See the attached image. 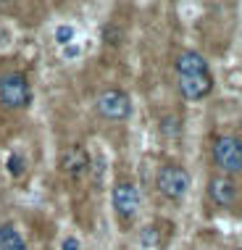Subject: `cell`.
Returning a JSON list of instances; mask_svg holds the SVG:
<instances>
[{"instance_id": "9", "label": "cell", "mask_w": 242, "mask_h": 250, "mask_svg": "<svg viewBox=\"0 0 242 250\" xmlns=\"http://www.w3.org/2000/svg\"><path fill=\"white\" fill-rule=\"evenodd\" d=\"M177 71L179 77H184V74H208V61L198 50H184L177 58Z\"/></svg>"}, {"instance_id": "12", "label": "cell", "mask_w": 242, "mask_h": 250, "mask_svg": "<svg viewBox=\"0 0 242 250\" xmlns=\"http://www.w3.org/2000/svg\"><path fill=\"white\" fill-rule=\"evenodd\" d=\"M71 40H74V29H71L69 24H60L58 29H56V42L58 45H69Z\"/></svg>"}, {"instance_id": "11", "label": "cell", "mask_w": 242, "mask_h": 250, "mask_svg": "<svg viewBox=\"0 0 242 250\" xmlns=\"http://www.w3.org/2000/svg\"><path fill=\"white\" fill-rule=\"evenodd\" d=\"M140 240H142L145 248H158V232H156V227H145L142 234H140Z\"/></svg>"}, {"instance_id": "13", "label": "cell", "mask_w": 242, "mask_h": 250, "mask_svg": "<svg viewBox=\"0 0 242 250\" xmlns=\"http://www.w3.org/2000/svg\"><path fill=\"white\" fill-rule=\"evenodd\" d=\"M8 171L13 174V177H19V174L24 171V158H21V155H16V153H13L11 158H8Z\"/></svg>"}, {"instance_id": "7", "label": "cell", "mask_w": 242, "mask_h": 250, "mask_svg": "<svg viewBox=\"0 0 242 250\" xmlns=\"http://www.w3.org/2000/svg\"><path fill=\"white\" fill-rule=\"evenodd\" d=\"M208 195H211V200L216 203V206L229 208V206H234V200H237V185H234L229 177H213L211 185H208Z\"/></svg>"}, {"instance_id": "16", "label": "cell", "mask_w": 242, "mask_h": 250, "mask_svg": "<svg viewBox=\"0 0 242 250\" xmlns=\"http://www.w3.org/2000/svg\"><path fill=\"white\" fill-rule=\"evenodd\" d=\"M240 250H242V248H240Z\"/></svg>"}, {"instance_id": "8", "label": "cell", "mask_w": 242, "mask_h": 250, "mask_svg": "<svg viewBox=\"0 0 242 250\" xmlns=\"http://www.w3.org/2000/svg\"><path fill=\"white\" fill-rule=\"evenodd\" d=\"M87 166H90V155L84 153V147L71 145L60 153V168H63L66 174H71V177H79Z\"/></svg>"}, {"instance_id": "2", "label": "cell", "mask_w": 242, "mask_h": 250, "mask_svg": "<svg viewBox=\"0 0 242 250\" xmlns=\"http://www.w3.org/2000/svg\"><path fill=\"white\" fill-rule=\"evenodd\" d=\"M156 185H158V192L163 195V198L182 200L187 195V190H190V174L177 164H169V166H163L158 171Z\"/></svg>"}, {"instance_id": "1", "label": "cell", "mask_w": 242, "mask_h": 250, "mask_svg": "<svg viewBox=\"0 0 242 250\" xmlns=\"http://www.w3.org/2000/svg\"><path fill=\"white\" fill-rule=\"evenodd\" d=\"M213 164L226 174L242 171V140L237 137H216L213 140Z\"/></svg>"}, {"instance_id": "3", "label": "cell", "mask_w": 242, "mask_h": 250, "mask_svg": "<svg viewBox=\"0 0 242 250\" xmlns=\"http://www.w3.org/2000/svg\"><path fill=\"white\" fill-rule=\"evenodd\" d=\"M32 90L24 74H5L0 77V103L5 108H24L29 105Z\"/></svg>"}, {"instance_id": "5", "label": "cell", "mask_w": 242, "mask_h": 250, "mask_svg": "<svg viewBox=\"0 0 242 250\" xmlns=\"http://www.w3.org/2000/svg\"><path fill=\"white\" fill-rule=\"evenodd\" d=\"M113 208H116V213L121 216V219H132V216L137 213V208H140L137 187L129 185V182H119V185L113 187Z\"/></svg>"}, {"instance_id": "4", "label": "cell", "mask_w": 242, "mask_h": 250, "mask_svg": "<svg viewBox=\"0 0 242 250\" xmlns=\"http://www.w3.org/2000/svg\"><path fill=\"white\" fill-rule=\"evenodd\" d=\"M98 111H100V116H105L111 121H124L132 116V100L121 90H105L98 98Z\"/></svg>"}, {"instance_id": "15", "label": "cell", "mask_w": 242, "mask_h": 250, "mask_svg": "<svg viewBox=\"0 0 242 250\" xmlns=\"http://www.w3.org/2000/svg\"><path fill=\"white\" fill-rule=\"evenodd\" d=\"M60 250H79V240L77 237H66L63 245H60Z\"/></svg>"}, {"instance_id": "14", "label": "cell", "mask_w": 242, "mask_h": 250, "mask_svg": "<svg viewBox=\"0 0 242 250\" xmlns=\"http://www.w3.org/2000/svg\"><path fill=\"white\" fill-rule=\"evenodd\" d=\"M161 129H163L166 134H174L179 129V124H177V119H163V124H161Z\"/></svg>"}, {"instance_id": "10", "label": "cell", "mask_w": 242, "mask_h": 250, "mask_svg": "<svg viewBox=\"0 0 242 250\" xmlns=\"http://www.w3.org/2000/svg\"><path fill=\"white\" fill-rule=\"evenodd\" d=\"M0 250H29L24 237L19 234V229L13 224H3L0 227Z\"/></svg>"}, {"instance_id": "6", "label": "cell", "mask_w": 242, "mask_h": 250, "mask_svg": "<svg viewBox=\"0 0 242 250\" xmlns=\"http://www.w3.org/2000/svg\"><path fill=\"white\" fill-rule=\"evenodd\" d=\"M213 90V77L211 74H184L179 77V92L184 100H203L208 92Z\"/></svg>"}]
</instances>
